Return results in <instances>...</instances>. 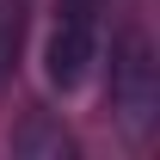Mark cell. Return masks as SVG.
I'll return each mask as SVG.
<instances>
[{
  "label": "cell",
  "mask_w": 160,
  "mask_h": 160,
  "mask_svg": "<svg viewBox=\"0 0 160 160\" xmlns=\"http://www.w3.org/2000/svg\"><path fill=\"white\" fill-rule=\"evenodd\" d=\"M105 117L123 142H148L160 129V56L148 31H123L111 43V74H105Z\"/></svg>",
  "instance_id": "6da1fadb"
},
{
  "label": "cell",
  "mask_w": 160,
  "mask_h": 160,
  "mask_svg": "<svg viewBox=\"0 0 160 160\" xmlns=\"http://www.w3.org/2000/svg\"><path fill=\"white\" fill-rule=\"evenodd\" d=\"M99 62V0H56V25L43 37V80L56 92L86 86Z\"/></svg>",
  "instance_id": "7a4b0ae2"
},
{
  "label": "cell",
  "mask_w": 160,
  "mask_h": 160,
  "mask_svg": "<svg viewBox=\"0 0 160 160\" xmlns=\"http://www.w3.org/2000/svg\"><path fill=\"white\" fill-rule=\"evenodd\" d=\"M6 148H12L19 160H74L80 154L74 136H68L49 111H25V117L12 123V136H6Z\"/></svg>",
  "instance_id": "3957f363"
},
{
  "label": "cell",
  "mask_w": 160,
  "mask_h": 160,
  "mask_svg": "<svg viewBox=\"0 0 160 160\" xmlns=\"http://www.w3.org/2000/svg\"><path fill=\"white\" fill-rule=\"evenodd\" d=\"M19 49H25V6L0 0V86L19 74Z\"/></svg>",
  "instance_id": "277c9868"
}]
</instances>
